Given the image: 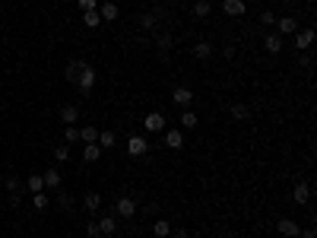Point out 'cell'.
<instances>
[{
	"label": "cell",
	"mask_w": 317,
	"mask_h": 238,
	"mask_svg": "<svg viewBox=\"0 0 317 238\" xmlns=\"http://www.w3.org/2000/svg\"><path fill=\"white\" fill-rule=\"evenodd\" d=\"M76 86H80V92H83V96H89V92L96 89V70H92L89 64H86L83 70H80V76H76Z\"/></svg>",
	"instance_id": "obj_1"
},
{
	"label": "cell",
	"mask_w": 317,
	"mask_h": 238,
	"mask_svg": "<svg viewBox=\"0 0 317 238\" xmlns=\"http://www.w3.org/2000/svg\"><path fill=\"white\" fill-rule=\"evenodd\" d=\"M194 99H197V96H194L191 86H175V89H171V102H175V105H181V108H191Z\"/></svg>",
	"instance_id": "obj_2"
},
{
	"label": "cell",
	"mask_w": 317,
	"mask_h": 238,
	"mask_svg": "<svg viewBox=\"0 0 317 238\" xmlns=\"http://www.w3.org/2000/svg\"><path fill=\"white\" fill-rule=\"evenodd\" d=\"M114 213L121 216V219H130V216H136V200H133V197H117V203H114Z\"/></svg>",
	"instance_id": "obj_3"
},
{
	"label": "cell",
	"mask_w": 317,
	"mask_h": 238,
	"mask_svg": "<svg viewBox=\"0 0 317 238\" xmlns=\"http://www.w3.org/2000/svg\"><path fill=\"white\" fill-rule=\"evenodd\" d=\"M127 152H130V156H146V152H149V140L140 137V133H133V137L127 140Z\"/></svg>",
	"instance_id": "obj_4"
},
{
	"label": "cell",
	"mask_w": 317,
	"mask_h": 238,
	"mask_svg": "<svg viewBox=\"0 0 317 238\" xmlns=\"http://www.w3.org/2000/svg\"><path fill=\"white\" fill-rule=\"evenodd\" d=\"M276 229H279V235H286V238H298V235H302V226H298L295 219H289V216H282L276 223Z\"/></svg>",
	"instance_id": "obj_5"
},
{
	"label": "cell",
	"mask_w": 317,
	"mask_h": 238,
	"mask_svg": "<svg viewBox=\"0 0 317 238\" xmlns=\"http://www.w3.org/2000/svg\"><path fill=\"white\" fill-rule=\"evenodd\" d=\"M276 32H279V35H295V32H298V19H295V16H276Z\"/></svg>",
	"instance_id": "obj_6"
},
{
	"label": "cell",
	"mask_w": 317,
	"mask_h": 238,
	"mask_svg": "<svg viewBox=\"0 0 317 238\" xmlns=\"http://www.w3.org/2000/svg\"><path fill=\"white\" fill-rule=\"evenodd\" d=\"M143 124H146L149 133H162V130H165V115H162V112H149Z\"/></svg>",
	"instance_id": "obj_7"
},
{
	"label": "cell",
	"mask_w": 317,
	"mask_h": 238,
	"mask_svg": "<svg viewBox=\"0 0 317 238\" xmlns=\"http://www.w3.org/2000/svg\"><path fill=\"white\" fill-rule=\"evenodd\" d=\"M314 45V29H298L295 32V48L298 51H308Z\"/></svg>",
	"instance_id": "obj_8"
},
{
	"label": "cell",
	"mask_w": 317,
	"mask_h": 238,
	"mask_svg": "<svg viewBox=\"0 0 317 238\" xmlns=\"http://www.w3.org/2000/svg\"><path fill=\"white\" fill-rule=\"evenodd\" d=\"M222 13L225 16H244L247 6H244V0H222Z\"/></svg>",
	"instance_id": "obj_9"
},
{
	"label": "cell",
	"mask_w": 317,
	"mask_h": 238,
	"mask_svg": "<svg viewBox=\"0 0 317 238\" xmlns=\"http://www.w3.org/2000/svg\"><path fill=\"white\" fill-rule=\"evenodd\" d=\"M165 146H171V149L184 146V133L178 130V127H168V130H165Z\"/></svg>",
	"instance_id": "obj_10"
},
{
	"label": "cell",
	"mask_w": 317,
	"mask_h": 238,
	"mask_svg": "<svg viewBox=\"0 0 317 238\" xmlns=\"http://www.w3.org/2000/svg\"><path fill=\"white\" fill-rule=\"evenodd\" d=\"M228 115H232V121H251V108H247L244 102H235V105L228 108Z\"/></svg>",
	"instance_id": "obj_11"
},
{
	"label": "cell",
	"mask_w": 317,
	"mask_h": 238,
	"mask_svg": "<svg viewBox=\"0 0 317 238\" xmlns=\"http://www.w3.org/2000/svg\"><path fill=\"white\" fill-rule=\"evenodd\" d=\"M292 200H295V203H302V207H305L308 200H311V188H308V181H298V184H295Z\"/></svg>",
	"instance_id": "obj_12"
},
{
	"label": "cell",
	"mask_w": 317,
	"mask_h": 238,
	"mask_svg": "<svg viewBox=\"0 0 317 238\" xmlns=\"http://www.w3.org/2000/svg\"><path fill=\"white\" fill-rule=\"evenodd\" d=\"M263 48H267L270 54H279V51H282V35H279V32H270V35L263 38Z\"/></svg>",
	"instance_id": "obj_13"
},
{
	"label": "cell",
	"mask_w": 317,
	"mask_h": 238,
	"mask_svg": "<svg viewBox=\"0 0 317 238\" xmlns=\"http://www.w3.org/2000/svg\"><path fill=\"white\" fill-rule=\"evenodd\" d=\"M102 152H105V149H102L99 143H86V146H83V159H86V162H99Z\"/></svg>",
	"instance_id": "obj_14"
},
{
	"label": "cell",
	"mask_w": 317,
	"mask_h": 238,
	"mask_svg": "<svg viewBox=\"0 0 317 238\" xmlns=\"http://www.w3.org/2000/svg\"><path fill=\"white\" fill-rule=\"evenodd\" d=\"M99 232H102V235H114V232H117V219H114V216H102V219H99Z\"/></svg>",
	"instance_id": "obj_15"
},
{
	"label": "cell",
	"mask_w": 317,
	"mask_h": 238,
	"mask_svg": "<svg viewBox=\"0 0 317 238\" xmlns=\"http://www.w3.org/2000/svg\"><path fill=\"white\" fill-rule=\"evenodd\" d=\"M45 188H51V191H57L61 188V172H54V168H45Z\"/></svg>",
	"instance_id": "obj_16"
},
{
	"label": "cell",
	"mask_w": 317,
	"mask_h": 238,
	"mask_svg": "<svg viewBox=\"0 0 317 238\" xmlns=\"http://www.w3.org/2000/svg\"><path fill=\"white\" fill-rule=\"evenodd\" d=\"M136 19H140V29L143 32H152V29H156V22H159V16L156 13H140Z\"/></svg>",
	"instance_id": "obj_17"
},
{
	"label": "cell",
	"mask_w": 317,
	"mask_h": 238,
	"mask_svg": "<svg viewBox=\"0 0 317 238\" xmlns=\"http://www.w3.org/2000/svg\"><path fill=\"white\" fill-rule=\"evenodd\" d=\"M117 3H102L99 6V16H102V22H108V19H117Z\"/></svg>",
	"instance_id": "obj_18"
},
{
	"label": "cell",
	"mask_w": 317,
	"mask_h": 238,
	"mask_svg": "<svg viewBox=\"0 0 317 238\" xmlns=\"http://www.w3.org/2000/svg\"><path fill=\"white\" fill-rule=\"evenodd\" d=\"M61 121L76 124V121H80V108H76V105H64V108H61Z\"/></svg>",
	"instance_id": "obj_19"
},
{
	"label": "cell",
	"mask_w": 317,
	"mask_h": 238,
	"mask_svg": "<svg viewBox=\"0 0 317 238\" xmlns=\"http://www.w3.org/2000/svg\"><path fill=\"white\" fill-rule=\"evenodd\" d=\"M152 232H156V238H168L171 235V223L168 219H156V223H152Z\"/></svg>",
	"instance_id": "obj_20"
},
{
	"label": "cell",
	"mask_w": 317,
	"mask_h": 238,
	"mask_svg": "<svg viewBox=\"0 0 317 238\" xmlns=\"http://www.w3.org/2000/svg\"><path fill=\"white\" fill-rule=\"evenodd\" d=\"M83 67H86V61H70V64H67V70H64V76H67L70 83H76V76H80Z\"/></svg>",
	"instance_id": "obj_21"
},
{
	"label": "cell",
	"mask_w": 317,
	"mask_h": 238,
	"mask_svg": "<svg viewBox=\"0 0 317 238\" xmlns=\"http://www.w3.org/2000/svg\"><path fill=\"white\" fill-rule=\"evenodd\" d=\"M178 121H181V127H184V130H194V127H197V112H191V108H184V115L178 118Z\"/></svg>",
	"instance_id": "obj_22"
},
{
	"label": "cell",
	"mask_w": 317,
	"mask_h": 238,
	"mask_svg": "<svg viewBox=\"0 0 317 238\" xmlns=\"http://www.w3.org/2000/svg\"><path fill=\"white\" fill-rule=\"evenodd\" d=\"M210 54H212V45H210V41H197V45H194V57H200V61H207Z\"/></svg>",
	"instance_id": "obj_23"
},
{
	"label": "cell",
	"mask_w": 317,
	"mask_h": 238,
	"mask_svg": "<svg viewBox=\"0 0 317 238\" xmlns=\"http://www.w3.org/2000/svg\"><path fill=\"white\" fill-rule=\"evenodd\" d=\"M25 188H29L32 194H38V191H45V178H41L38 172H35V175H29V181H25Z\"/></svg>",
	"instance_id": "obj_24"
},
{
	"label": "cell",
	"mask_w": 317,
	"mask_h": 238,
	"mask_svg": "<svg viewBox=\"0 0 317 238\" xmlns=\"http://www.w3.org/2000/svg\"><path fill=\"white\" fill-rule=\"evenodd\" d=\"M83 203H86V210H92V213H96V210L102 207V194H96V191H89L83 197Z\"/></svg>",
	"instance_id": "obj_25"
},
{
	"label": "cell",
	"mask_w": 317,
	"mask_h": 238,
	"mask_svg": "<svg viewBox=\"0 0 317 238\" xmlns=\"http://www.w3.org/2000/svg\"><path fill=\"white\" fill-rule=\"evenodd\" d=\"M80 143H99V130L96 127H80Z\"/></svg>",
	"instance_id": "obj_26"
},
{
	"label": "cell",
	"mask_w": 317,
	"mask_h": 238,
	"mask_svg": "<svg viewBox=\"0 0 317 238\" xmlns=\"http://www.w3.org/2000/svg\"><path fill=\"white\" fill-rule=\"evenodd\" d=\"M114 143H117L114 130H102V133H99V146H102V149H111V146H114Z\"/></svg>",
	"instance_id": "obj_27"
},
{
	"label": "cell",
	"mask_w": 317,
	"mask_h": 238,
	"mask_svg": "<svg viewBox=\"0 0 317 238\" xmlns=\"http://www.w3.org/2000/svg\"><path fill=\"white\" fill-rule=\"evenodd\" d=\"M83 22L89 25V29H99V25H102V16H99V10H86V13H83Z\"/></svg>",
	"instance_id": "obj_28"
},
{
	"label": "cell",
	"mask_w": 317,
	"mask_h": 238,
	"mask_svg": "<svg viewBox=\"0 0 317 238\" xmlns=\"http://www.w3.org/2000/svg\"><path fill=\"white\" fill-rule=\"evenodd\" d=\"M210 10H212V6H210V0H197V3H194V16H197V19H207Z\"/></svg>",
	"instance_id": "obj_29"
},
{
	"label": "cell",
	"mask_w": 317,
	"mask_h": 238,
	"mask_svg": "<svg viewBox=\"0 0 317 238\" xmlns=\"http://www.w3.org/2000/svg\"><path fill=\"white\" fill-rule=\"evenodd\" d=\"M171 45H175V41H171L168 32H159V35H156V48H159V51H168Z\"/></svg>",
	"instance_id": "obj_30"
},
{
	"label": "cell",
	"mask_w": 317,
	"mask_h": 238,
	"mask_svg": "<svg viewBox=\"0 0 317 238\" xmlns=\"http://www.w3.org/2000/svg\"><path fill=\"white\" fill-rule=\"evenodd\" d=\"M64 140H67V143H80V127L67 124V130H64Z\"/></svg>",
	"instance_id": "obj_31"
},
{
	"label": "cell",
	"mask_w": 317,
	"mask_h": 238,
	"mask_svg": "<svg viewBox=\"0 0 317 238\" xmlns=\"http://www.w3.org/2000/svg\"><path fill=\"white\" fill-rule=\"evenodd\" d=\"M32 207H35V210H45V207H48V194H45V191L32 194Z\"/></svg>",
	"instance_id": "obj_32"
},
{
	"label": "cell",
	"mask_w": 317,
	"mask_h": 238,
	"mask_svg": "<svg viewBox=\"0 0 317 238\" xmlns=\"http://www.w3.org/2000/svg\"><path fill=\"white\" fill-rule=\"evenodd\" d=\"M54 159H57V162H67V159H70V146H57L54 149Z\"/></svg>",
	"instance_id": "obj_33"
},
{
	"label": "cell",
	"mask_w": 317,
	"mask_h": 238,
	"mask_svg": "<svg viewBox=\"0 0 317 238\" xmlns=\"http://www.w3.org/2000/svg\"><path fill=\"white\" fill-rule=\"evenodd\" d=\"M3 184H6V191H10L13 197H16V194H19V178H6Z\"/></svg>",
	"instance_id": "obj_34"
},
{
	"label": "cell",
	"mask_w": 317,
	"mask_h": 238,
	"mask_svg": "<svg viewBox=\"0 0 317 238\" xmlns=\"http://www.w3.org/2000/svg\"><path fill=\"white\" fill-rule=\"evenodd\" d=\"M57 207H61V210H70V207H73L70 194H57Z\"/></svg>",
	"instance_id": "obj_35"
},
{
	"label": "cell",
	"mask_w": 317,
	"mask_h": 238,
	"mask_svg": "<svg viewBox=\"0 0 317 238\" xmlns=\"http://www.w3.org/2000/svg\"><path fill=\"white\" fill-rule=\"evenodd\" d=\"M260 22H263V25H270V29H273V25H276V16H273V13L267 10V13H260Z\"/></svg>",
	"instance_id": "obj_36"
},
{
	"label": "cell",
	"mask_w": 317,
	"mask_h": 238,
	"mask_svg": "<svg viewBox=\"0 0 317 238\" xmlns=\"http://www.w3.org/2000/svg\"><path fill=\"white\" fill-rule=\"evenodd\" d=\"M86 235H89V238H99L102 232H99V223H89V226H86Z\"/></svg>",
	"instance_id": "obj_37"
},
{
	"label": "cell",
	"mask_w": 317,
	"mask_h": 238,
	"mask_svg": "<svg viewBox=\"0 0 317 238\" xmlns=\"http://www.w3.org/2000/svg\"><path fill=\"white\" fill-rule=\"evenodd\" d=\"M80 6H83V13H86V10H99L96 0H80Z\"/></svg>",
	"instance_id": "obj_38"
},
{
	"label": "cell",
	"mask_w": 317,
	"mask_h": 238,
	"mask_svg": "<svg viewBox=\"0 0 317 238\" xmlns=\"http://www.w3.org/2000/svg\"><path fill=\"white\" fill-rule=\"evenodd\" d=\"M175 238H187V229H175Z\"/></svg>",
	"instance_id": "obj_39"
},
{
	"label": "cell",
	"mask_w": 317,
	"mask_h": 238,
	"mask_svg": "<svg viewBox=\"0 0 317 238\" xmlns=\"http://www.w3.org/2000/svg\"><path fill=\"white\" fill-rule=\"evenodd\" d=\"M302 238H317V232H314V229H308V232H302Z\"/></svg>",
	"instance_id": "obj_40"
},
{
	"label": "cell",
	"mask_w": 317,
	"mask_h": 238,
	"mask_svg": "<svg viewBox=\"0 0 317 238\" xmlns=\"http://www.w3.org/2000/svg\"><path fill=\"white\" fill-rule=\"evenodd\" d=\"M0 188H3V175H0Z\"/></svg>",
	"instance_id": "obj_41"
}]
</instances>
